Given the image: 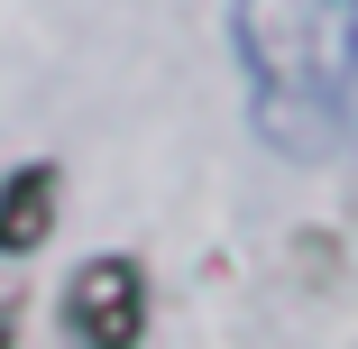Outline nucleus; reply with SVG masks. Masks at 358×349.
Wrapping results in <instances>:
<instances>
[{"label":"nucleus","mask_w":358,"mask_h":349,"mask_svg":"<svg viewBox=\"0 0 358 349\" xmlns=\"http://www.w3.org/2000/svg\"><path fill=\"white\" fill-rule=\"evenodd\" d=\"M257 129L285 157L358 138V0H230Z\"/></svg>","instance_id":"obj_1"},{"label":"nucleus","mask_w":358,"mask_h":349,"mask_svg":"<svg viewBox=\"0 0 358 349\" xmlns=\"http://www.w3.org/2000/svg\"><path fill=\"white\" fill-rule=\"evenodd\" d=\"M64 322L83 349H138L148 331V266L138 257H83V276L64 285Z\"/></svg>","instance_id":"obj_2"},{"label":"nucleus","mask_w":358,"mask_h":349,"mask_svg":"<svg viewBox=\"0 0 358 349\" xmlns=\"http://www.w3.org/2000/svg\"><path fill=\"white\" fill-rule=\"evenodd\" d=\"M55 230V166H19L0 184V257H28Z\"/></svg>","instance_id":"obj_3"}]
</instances>
